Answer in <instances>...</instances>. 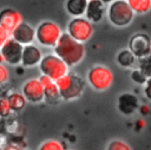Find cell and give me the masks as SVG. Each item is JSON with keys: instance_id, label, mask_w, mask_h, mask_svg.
<instances>
[{"instance_id": "obj_29", "label": "cell", "mask_w": 151, "mask_h": 150, "mask_svg": "<svg viewBox=\"0 0 151 150\" xmlns=\"http://www.w3.org/2000/svg\"><path fill=\"white\" fill-rule=\"evenodd\" d=\"M4 150H22V146L15 144V143H7L4 148Z\"/></svg>"}, {"instance_id": "obj_13", "label": "cell", "mask_w": 151, "mask_h": 150, "mask_svg": "<svg viewBox=\"0 0 151 150\" xmlns=\"http://www.w3.org/2000/svg\"><path fill=\"white\" fill-rule=\"evenodd\" d=\"M39 80L44 87V100L48 104H57L61 98L55 81L44 74L39 77Z\"/></svg>"}, {"instance_id": "obj_20", "label": "cell", "mask_w": 151, "mask_h": 150, "mask_svg": "<svg viewBox=\"0 0 151 150\" xmlns=\"http://www.w3.org/2000/svg\"><path fill=\"white\" fill-rule=\"evenodd\" d=\"M117 63L122 67H132L136 63V57L129 50H123L117 54Z\"/></svg>"}, {"instance_id": "obj_7", "label": "cell", "mask_w": 151, "mask_h": 150, "mask_svg": "<svg viewBox=\"0 0 151 150\" xmlns=\"http://www.w3.org/2000/svg\"><path fill=\"white\" fill-rule=\"evenodd\" d=\"M71 38L84 44L93 34V25L85 18H73L67 25V32Z\"/></svg>"}, {"instance_id": "obj_2", "label": "cell", "mask_w": 151, "mask_h": 150, "mask_svg": "<svg viewBox=\"0 0 151 150\" xmlns=\"http://www.w3.org/2000/svg\"><path fill=\"white\" fill-rule=\"evenodd\" d=\"M55 84L59 90L60 98L64 100H73L81 96L85 89L84 79L74 73H66L58 80Z\"/></svg>"}, {"instance_id": "obj_24", "label": "cell", "mask_w": 151, "mask_h": 150, "mask_svg": "<svg viewBox=\"0 0 151 150\" xmlns=\"http://www.w3.org/2000/svg\"><path fill=\"white\" fill-rule=\"evenodd\" d=\"M11 113H12V110H11V106H9L7 98L0 97V118L1 119L7 118L11 116Z\"/></svg>"}, {"instance_id": "obj_9", "label": "cell", "mask_w": 151, "mask_h": 150, "mask_svg": "<svg viewBox=\"0 0 151 150\" xmlns=\"http://www.w3.org/2000/svg\"><path fill=\"white\" fill-rule=\"evenodd\" d=\"M22 45L9 38L0 48V53L4 58V63L8 65L17 66L21 63V53H22Z\"/></svg>"}, {"instance_id": "obj_26", "label": "cell", "mask_w": 151, "mask_h": 150, "mask_svg": "<svg viewBox=\"0 0 151 150\" xmlns=\"http://www.w3.org/2000/svg\"><path fill=\"white\" fill-rule=\"evenodd\" d=\"M9 79V71L6 65L0 64V86L5 85Z\"/></svg>"}, {"instance_id": "obj_8", "label": "cell", "mask_w": 151, "mask_h": 150, "mask_svg": "<svg viewBox=\"0 0 151 150\" xmlns=\"http://www.w3.org/2000/svg\"><path fill=\"white\" fill-rule=\"evenodd\" d=\"M21 93L25 97L26 102L29 103H41L44 102V87L39 78H31L22 84Z\"/></svg>"}, {"instance_id": "obj_3", "label": "cell", "mask_w": 151, "mask_h": 150, "mask_svg": "<svg viewBox=\"0 0 151 150\" xmlns=\"http://www.w3.org/2000/svg\"><path fill=\"white\" fill-rule=\"evenodd\" d=\"M107 17L114 26L124 27L133 20L134 13L125 0H113L107 8Z\"/></svg>"}, {"instance_id": "obj_4", "label": "cell", "mask_w": 151, "mask_h": 150, "mask_svg": "<svg viewBox=\"0 0 151 150\" xmlns=\"http://www.w3.org/2000/svg\"><path fill=\"white\" fill-rule=\"evenodd\" d=\"M39 70L44 76L51 78L54 81L68 73V66L55 54L42 56L39 63Z\"/></svg>"}, {"instance_id": "obj_32", "label": "cell", "mask_w": 151, "mask_h": 150, "mask_svg": "<svg viewBox=\"0 0 151 150\" xmlns=\"http://www.w3.org/2000/svg\"><path fill=\"white\" fill-rule=\"evenodd\" d=\"M139 111H140V113H143V115H147L149 111H150V107H149L147 105H142V106L139 107Z\"/></svg>"}, {"instance_id": "obj_36", "label": "cell", "mask_w": 151, "mask_h": 150, "mask_svg": "<svg viewBox=\"0 0 151 150\" xmlns=\"http://www.w3.org/2000/svg\"><path fill=\"white\" fill-rule=\"evenodd\" d=\"M22 150H27V149H25V148H22Z\"/></svg>"}, {"instance_id": "obj_28", "label": "cell", "mask_w": 151, "mask_h": 150, "mask_svg": "<svg viewBox=\"0 0 151 150\" xmlns=\"http://www.w3.org/2000/svg\"><path fill=\"white\" fill-rule=\"evenodd\" d=\"M144 93H145V96H146V98L151 100V78H149V79H146V81H145V87H144Z\"/></svg>"}, {"instance_id": "obj_1", "label": "cell", "mask_w": 151, "mask_h": 150, "mask_svg": "<svg viewBox=\"0 0 151 150\" xmlns=\"http://www.w3.org/2000/svg\"><path fill=\"white\" fill-rule=\"evenodd\" d=\"M53 48L54 54L59 57L68 67L79 64L84 59L86 53L84 44L74 40L67 33H61Z\"/></svg>"}, {"instance_id": "obj_10", "label": "cell", "mask_w": 151, "mask_h": 150, "mask_svg": "<svg viewBox=\"0 0 151 150\" xmlns=\"http://www.w3.org/2000/svg\"><path fill=\"white\" fill-rule=\"evenodd\" d=\"M11 38L22 46L31 45L35 40V28L29 24L22 21L13 30V32L11 33Z\"/></svg>"}, {"instance_id": "obj_23", "label": "cell", "mask_w": 151, "mask_h": 150, "mask_svg": "<svg viewBox=\"0 0 151 150\" xmlns=\"http://www.w3.org/2000/svg\"><path fill=\"white\" fill-rule=\"evenodd\" d=\"M106 150H132V148L122 139H113L109 143Z\"/></svg>"}, {"instance_id": "obj_21", "label": "cell", "mask_w": 151, "mask_h": 150, "mask_svg": "<svg viewBox=\"0 0 151 150\" xmlns=\"http://www.w3.org/2000/svg\"><path fill=\"white\" fill-rule=\"evenodd\" d=\"M138 70L145 78H151V56H144L138 59Z\"/></svg>"}, {"instance_id": "obj_12", "label": "cell", "mask_w": 151, "mask_h": 150, "mask_svg": "<svg viewBox=\"0 0 151 150\" xmlns=\"http://www.w3.org/2000/svg\"><path fill=\"white\" fill-rule=\"evenodd\" d=\"M20 22H22V17L17 9L4 8L0 11V26L9 34Z\"/></svg>"}, {"instance_id": "obj_18", "label": "cell", "mask_w": 151, "mask_h": 150, "mask_svg": "<svg viewBox=\"0 0 151 150\" xmlns=\"http://www.w3.org/2000/svg\"><path fill=\"white\" fill-rule=\"evenodd\" d=\"M6 98H7L8 103H9V106H11L12 112H20L25 107V105L27 103L26 99H25V97L22 96V93L21 92H18V91L11 92Z\"/></svg>"}, {"instance_id": "obj_16", "label": "cell", "mask_w": 151, "mask_h": 150, "mask_svg": "<svg viewBox=\"0 0 151 150\" xmlns=\"http://www.w3.org/2000/svg\"><path fill=\"white\" fill-rule=\"evenodd\" d=\"M105 14V5L100 0H91L87 1L85 19L90 22H99Z\"/></svg>"}, {"instance_id": "obj_11", "label": "cell", "mask_w": 151, "mask_h": 150, "mask_svg": "<svg viewBox=\"0 0 151 150\" xmlns=\"http://www.w3.org/2000/svg\"><path fill=\"white\" fill-rule=\"evenodd\" d=\"M150 41L151 39L149 38L147 34L137 33L129 41V51H131L136 58L137 57L142 58L144 56H147L150 50Z\"/></svg>"}, {"instance_id": "obj_37", "label": "cell", "mask_w": 151, "mask_h": 150, "mask_svg": "<svg viewBox=\"0 0 151 150\" xmlns=\"http://www.w3.org/2000/svg\"><path fill=\"white\" fill-rule=\"evenodd\" d=\"M86 1H91V0H86Z\"/></svg>"}, {"instance_id": "obj_15", "label": "cell", "mask_w": 151, "mask_h": 150, "mask_svg": "<svg viewBox=\"0 0 151 150\" xmlns=\"http://www.w3.org/2000/svg\"><path fill=\"white\" fill-rule=\"evenodd\" d=\"M138 107H139V102L136 94L125 92L118 97V110L123 115L130 116L134 113Z\"/></svg>"}, {"instance_id": "obj_27", "label": "cell", "mask_w": 151, "mask_h": 150, "mask_svg": "<svg viewBox=\"0 0 151 150\" xmlns=\"http://www.w3.org/2000/svg\"><path fill=\"white\" fill-rule=\"evenodd\" d=\"M9 38H11V34H9L7 31H5V30L0 26V48H1V46H2Z\"/></svg>"}, {"instance_id": "obj_5", "label": "cell", "mask_w": 151, "mask_h": 150, "mask_svg": "<svg viewBox=\"0 0 151 150\" xmlns=\"http://www.w3.org/2000/svg\"><path fill=\"white\" fill-rule=\"evenodd\" d=\"M61 30L58 24L53 21H42L35 28V39L37 41L46 47H54L57 41L61 35Z\"/></svg>"}, {"instance_id": "obj_6", "label": "cell", "mask_w": 151, "mask_h": 150, "mask_svg": "<svg viewBox=\"0 0 151 150\" xmlns=\"http://www.w3.org/2000/svg\"><path fill=\"white\" fill-rule=\"evenodd\" d=\"M87 81L97 91L107 90L113 83V72L107 66L96 65L88 71Z\"/></svg>"}, {"instance_id": "obj_14", "label": "cell", "mask_w": 151, "mask_h": 150, "mask_svg": "<svg viewBox=\"0 0 151 150\" xmlns=\"http://www.w3.org/2000/svg\"><path fill=\"white\" fill-rule=\"evenodd\" d=\"M41 58H42V53L38 46H35L33 44L26 45L22 47L20 64L25 67H33V66L39 65Z\"/></svg>"}, {"instance_id": "obj_17", "label": "cell", "mask_w": 151, "mask_h": 150, "mask_svg": "<svg viewBox=\"0 0 151 150\" xmlns=\"http://www.w3.org/2000/svg\"><path fill=\"white\" fill-rule=\"evenodd\" d=\"M87 6L86 0H67L66 1V11L70 15L74 18H80L85 14Z\"/></svg>"}, {"instance_id": "obj_31", "label": "cell", "mask_w": 151, "mask_h": 150, "mask_svg": "<svg viewBox=\"0 0 151 150\" xmlns=\"http://www.w3.org/2000/svg\"><path fill=\"white\" fill-rule=\"evenodd\" d=\"M6 144H7V142H6V137H5L2 133H0V150H4V148H5Z\"/></svg>"}, {"instance_id": "obj_19", "label": "cell", "mask_w": 151, "mask_h": 150, "mask_svg": "<svg viewBox=\"0 0 151 150\" xmlns=\"http://www.w3.org/2000/svg\"><path fill=\"white\" fill-rule=\"evenodd\" d=\"M133 13L144 14L151 9V0H125Z\"/></svg>"}, {"instance_id": "obj_34", "label": "cell", "mask_w": 151, "mask_h": 150, "mask_svg": "<svg viewBox=\"0 0 151 150\" xmlns=\"http://www.w3.org/2000/svg\"><path fill=\"white\" fill-rule=\"evenodd\" d=\"M149 54L151 56V41H150V50H149Z\"/></svg>"}, {"instance_id": "obj_30", "label": "cell", "mask_w": 151, "mask_h": 150, "mask_svg": "<svg viewBox=\"0 0 151 150\" xmlns=\"http://www.w3.org/2000/svg\"><path fill=\"white\" fill-rule=\"evenodd\" d=\"M145 126V120L144 119H138L137 122H136V129L137 130H140V129H143Z\"/></svg>"}, {"instance_id": "obj_33", "label": "cell", "mask_w": 151, "mask_h": 150, "mask_svg": "<svg viewBox=\"0 0 151 150\" xmlns=\"http://www.w3.org/2000/svg\"><path fill=\"white\" fill-rule=\"evenodd\" d=\"M0 64H4V58L1 56V53H0Z\"/></svg>"}, {"instance_id": "obj_35", "label": "cell", "mask_w": 151, "mask_h": 150, "mask_svg": "<svg viewBox=\"0 0 151 150\" xmlns=\"http://www.w3.org/2000/svg\"><path fill=\"white\" fill-rule=\"evenodd\" d=\"M1 120H2V119H1V118H0V124H1Z\"/></svg>"}, {"instance_id": "obj_25", "label": "cell", "mask_w": 151, "mask_h": 150, "mask_svg": "<svg viewBox=\"0 0 151 150\" xmlns=\"http://www.w3.org/2000/svg\"><path fill=\"white\" fill-rule=\"evenodd\" d=\"M131 79H132L136 84H145V81H146L147 78H145V77L143 76V73H142L138 69H136V70H133V71L131 72Z\"/></svg>"}, {"instance_id": "obj_22", "label": "cell", "mask_w": 151, "mask_h": 150, "mask_svg": "<svg viewBox=\"0 0 151 150\" xmlns=\"http://www.w3.org/2000/svg\"><path fill=\"white\" fill-rule=\"evenodd\" d=\"M38 150H65V146L58 139H46L40 144Z\"/></svg>"}]
</instances>
